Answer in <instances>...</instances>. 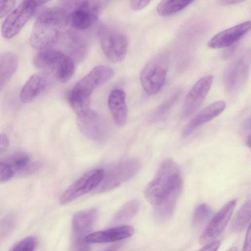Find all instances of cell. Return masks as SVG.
Segmentation results:
<instances>
[{
    "label": "cell",
    "mask_w": 251,
    "mask_h": 251,
    "mask_svg": "<svg viewBox=\"0 0 251 251\" xmlns=\"http://www.w3.org/2000/svg\"><path fill=\"white\" fill-rule=\"evenodd\" d=\"M70 26L69 13L61 7H52L42 12L34 24L29 39L33 49H51Z\"/></svg>",
    "instance_id": "cell-1"
},
{
    "label": "cell",
    "mask_w": 251,
    "mask_h": 251,
    "mask_svg": "<svg viewBox=\"0 0 251 251\" xmlns=\"http://www.w3.org/2000/svg\"><path fill=\"white\" fill-rule=\"evenodd\" d=\"M182 182L179 168L171 159H167L159 166L153 179L144 191L146 199L153 206L176 191L182 190Z\"/></svg>",
    "instance_id": "cell-2"
},
{
    "label": "cell",
    "mask_w": 251,
    "mask_h": 251,
    "mask_svg": "<svg viewBox=\"0 0 251 251\" xmlns=\"http://www.w3.org/2000/svg\"><path fill=\"white\" fill-rule=\"evenodd\" d=\"M113 74V70L105 65H99L93 68L79 80L70 92L68 95L70 104L78 109L90 107L92 92L110 79Z\"/></svg>",
    "instance_id": "cell-3"
},
{
    "label": "cell",
    "mask_w": 251,
    "mask_h": 251,
    "mask_svg": "<svg viewBox=\"0 0 251 251\" xmlns=\"http://www.w3.org/2000/svg\"><path fill=\"white\" fill-rule=\"evenodd\" d=\"M33 63L37 68L50 73L62 83L69 81L75 70L74 61L70 56L51 49L40 50L35 56Z\"/></svg>",
    "instance_id": "cell-4"
},
{
    "label": "cell",
    "mask_w": 251,
    "mask_h": 251,
    "mask_svg": "<svg viewBox=\"0 0 251 251\" xmlns=\"http://www.w3.org/2000/svg\"><path fill=\"white\" fill-rule=\"evenodd\" d=\"M168 57L165 54L156 55L144 66L140 81L145 92L149 95L157 94L163 86L168 70Z\"/></svg>",
    "instance_id": "cell-5"
},
{
    "label": "cell",
    "mask_w": 251,
    "mask_h": 251,
    "mask_svg": "<svg viewBox=\"0 0 251 251\" xmlns=\"http://www.w3.org/2000/svg\"><path fill=\"white\" fill-rule=\"evenodd\" d=\"M140 168L139 161L128 159L113 165L105 172L95 192L102 193L114 189L133 177Z\"/></svg>",
    "instance_id": "cell-6"
},
{
    "label": "cell",
    "mask_w": 251,
    "mask_h": 251,
    "mask_svg": "<svg viewBox=\"0 0 251 251\" xmlns=\"http://www.w3.org/2000/svg\"><path fill=\"white\" fill-rule=\"evenodd\" d=\"M98 35L106 58L114 63L122 61L126 54L128 48L126 35L105 25L99 27Z\"/></svg>",
    "instance_id": "cell-7"
},
{
    "label": "cell",
    "mask_w": 251,
    "mask_h": 251,
    "mask_svg": "<svg viewBox=\"0 0 251 251\" xmlns=\"http://www.w3.org/2000/svg\"><path fill=\"white\" fill-rule=\"evenodd\" d=\"M98 216V210L92 208L75 213L72 221V244L75 250H88L85 238L92 230Z\"/></svg>",
    "instance_id": "cell-8"
},
{
    "label": "cell",
    "mask_w": 251,
    "mask_h": 251,
    "mask_svg": "<svg viewBox=\"0 0 251 251\" xmlns=\"http://www.w3.org/2000/svg\"><path fill=\"white\" fill-rule=\"evenodd\" d=\"M36 7L30 0H24L3 22L1 27L2 36L10 39L18 34L34 14Z\"/></svg>",
    "instance_id": "cell-9"
},
{
    "label": "cell",
    "mask_w": 251,
    "mask_h": 251,
    "mask_svg": "<svg viewBox=\"0 0 251 251\" xmlns=\"http://www.w3.org/2000/svg\"><path fill=\"white\" fill-rule=\"evenodd\" d=\"M104 170L98 169L87 172L72 184L62 194L60 203L66 204L96 188L101 181Z\"/></svg>",
    "instance_id": "cell-10"
},
{
    "label": "cell",
    "mask_w": 251,
    "mask_h": 251,
    "mask_svg": "<svg viewBox=\"0 0 251 251\" xmlns=\"http://www.w3.org/2000/svg\"><path fill=\"white\" fill-rule=\"evenodd\" d=\"M236 201V199L230 201L213 217L199 238L201 244L212 241L223 231L231 218Z\"/></svg>",
    "instance_id": "cell-11"
},
{
    "label": "cell",
    "mask_w": 251,
    "mask_h": 251,
    "mask_svg": "<svg viewBox=\"0 0 251 251\" xmlns=\"http://www.w3.org/2000/svg\"><path fill=\"white\" fill-rule=\"evenodd\" d=\"M77 124L81 132L87 138L102 141L107 137L108 129L103 118L91 110L87 114L77 116Z\"/></svg>",
    "instance_id": "cell-12"
},
{
    "label": "cell",
    "mask_w": 251,
    "mask_h": 251,
    "mask_svg": "<svg viewBox=\"0 0 251 251\" xmlns=\"http://www.w3.org/2000/svg\"><path fill=\"white\" fill-rule=\"evenodd\" d=\"M212 82L213 76L208 75L201 77L193 85L184 100L183 106L184 116H190L199 109L208 94Z\"/></svg>",
    "instance_id": "cell-13"
},
{
    "label": "cell",
    "mask_w": 251,
    "mask_h": 251,
    "mask_svg": "<svg viewBox=\"0 0 251 251\" xmlns=\"http://www.w3.org/2000/svg\"><path fill=\"white\" fill-rule=\"evenodd\" d=\"M251 21H246L215 35L207 43L212 49L229 47L241 39L251 29Z\"/></svg>",
    "instance_id": "cell-14"
},
{
    "label": "cell",
    "mask_w": 251,
    "mask_h": 251,
    "mask_svg": "<svg viewBox=\"0 0 251 251\" xmlns=\"http://www.w3.org/2000/svg\"><path fill=\"white\" fill-rule=\"evenodd\" d=\"M225 107L226 103L222 100L207 106L188 123L182 131V136H188L198 127L215 118L222 112Z\"/></svg>",
    "instance_id": "cell-15"
},
{
    "label": "cell",
    "mask_w": 251,
    "mask_h": 251,
    "mask_svg": "<svg viewBox=\"0 0 251 251\" xmlns=\"http://www.w3.org/2000/svg\"><path fill=\"white\" fill-rule=\"evenodd\" d=\"M133 233L134 228L132 226H120L91 233L86 236L85 240L88 243H109L128 238Z\"/></svg>",
    "instance_id": "cell-16"
},
{
    "label": "cell",
    "mask_w": 251,
    "mask_h": 251,
    "mask_svg": "<svg viewBox=\"0 0 251 251\" xmlns=\"http://www.w3.org/2000/svg\"><path fill=\"white\" fill-rule=\"evenodd\" d=\"M108 105L115 125L123 126L127 119V105L126 95L121 89L112 90L108 96Z\"/></svg>",
    "instance_id": "cell-17"
},
{
    "label": "cell",
    "mask_w": 251,
    "mask_h": 251,
    "mask_svg": "<svg viewBox=\"0 0 251 251\" xmlns=\"http://www.w3.org/2000/svg\"><path fill=\"white\" fill-rule=\"evenodd\" d=\"M47 79L44 74L32 75L23 87L20 94L21 100L27 103L36 98L45 89Z\"/></svg>",
    "instance_id": "cell-18"
},
{
    "label": "cell",
    "mask_w": 251,
    "mask_h": 251,
    "mask_svg": "<svg viewBox=\"0 0 251 251\" xmlns=\"http://www.w3.org/2000/svg\"><path fill=\"white\" fill-rule=\"evenodd\" d=\"M248 56H241L233 63L226 73V85L230 89H234L238 86L244 78V75L248 69Z\"/></svg>",
    "instance_id": "cell-19"
},
{
    "label": "cell",
    "mask_w": 251,
    "mask_h": 251,
    "mask_svg": "<svg viewBox=\"0 0 251 251\" xmlns=\"http://www.w3.org/2000/svg\"><path fill=\"white\" fill-rule=\"evenodd\" d=\"M99 17L91 10L83 6L69 14V25L77 30H85L95 24Z\"/></svg>",
    "instance_id": "cell-20"
},
{
    "label": "cell",
    "mask_w": 251,
    "mask_h": 251,
    "mask_svg": "<svg viewBox=\"0 0 251 251\" xmlns=\"http://www.w3.org/2000/svg\"><path fill=\"white\" fill-rule=\"evenodd\" d=\"M18 66L17 55L12 52L0 54V92L14 75Z\"/></svg>",
    "instance_id": "cell-21"
},
{
    "label": "cell",
    "mask_w": 251,
    "mask_h": 251,
    "mask_svg": "<svg viewBox=\"0 0 251 251\" xmlns=\"http://www.w3.org/2000/svg\"><path fill=\"white\" fill-rule=\"evenodd\" d=\"M181 190L176 191L171 195L154 205L153 213L159 222H164L172 216Z\"/></svg>",
    "instance_id": "cell-22"
},
{
    "label": "cell",
    "mask_w": 251,
    "mask_h": 251,
    "mask_svg": "<svg viewBox=\"0 0 251 251\" xmlns=\"http://www.w3.org/2000/svg\"><path fill=\"white\" fill-rule=\"evenodd\" d=\"M67 48L69 56L74 61H80L85 56L87 52V47L85 41L77 33L69 32Z\"/></svg>",
    "instance_id": "cell-23"
},
{
    "label": "cell",
    "mask_w": 251,
    "mask_h": 251,
    "mask_svg": "<svg viewBox=\"0 0 251 251\" xmlns=\"http://www.w3.org/2000/svg\"><path fill=\"white\" fill-rule=\"evenodd\" d=\"M194 0H162L157 6V12L163 17L171 16L182 10Z\"/></svg>",
    "instance_id": "cell-24"
},
{
    "label": "cell",
    "mask_w": 251,
    "mask_h": 251,
    "mask_svg": "<svg viewBox=\"0 0 251 251\" xmlns=\"http://www.w3.org/2000/svg\"><path fill=\"white\" fill-rule=\"evenodd\" d=\"M251 201H247L237 211L231 225L232 230L236 233L243 231L251 219Z\"/></svg>",
    "instance_id": "cell-25"
},
{
    "label": "cell",
    "mask_w": 251,
    "mask_h": 251,
    "mask_svg": "<svg viewBox=\"0 0 251 251\" xmlns=\"http://www.w3.org/2000/svg\"><path fill=\"white\" fill-rule=\"evenodd\" d=\"M139 209V202L137 200H132L119 209L115 215L113 222L121 223L127 221L133 218Z\"/></svg>",
    "instance_id": "cell-26"
},
{
    "label": "cell",
    "mask_w": 251,
    "mask_h": 251,
    "mask_svg": "<svg viewBox=\"0 0 251 251\" xmlns=\"http://www.w3.org/2000/svg\"><path fill=\"white\" fill-rule=\"evenodd\" d=\"M8 164L13 173H21L30 163L28 154L24 152H18L9 156L4 161Z\"/></svg>",
    "instance_id": "cell-27"
},
{
    "label": "cell",
    "mask_w": 251,
    "mask_h": 251,
    "mask_svg": "<svg viewBox=\"0 0 251 251\" xmlns=\"http://www.w3.org/2000/svg\"><path fill=\"white\" fill-rule=\"evenodd\" d=\"M211 210L205 203L200 204L196 208L192 218V224L194 227L201 226L210 215Z\"/></svg>",
    "instance_id": "cell-28"
},
{
    "label": "cell",
    "mask_w": 251,
    "mask_h": 251,
    "mask_svg": "<svg viewBox=\"0 0 251 251\" xmlns=\"http://www.w3.org/2000/svg\"><path fill=\"white\" fill-rule=\"evenodd\" d=\"M16 226V220L12 215L3 217L0 221V241L7 238L12 232Z\"/></svg>",
    "instance_id": "cell-29"
},
{
    "label": "cell",
    "mask_w": 251,
    "mask_h": 251,
    "mask_svg": "<svg viewBox=\"0 0 251 251\" xmlns=\"http://www.w3.org/2000/svg\"><path fill=\"white\" fill-rule=\"evenodd\" d=\"M37 239L33 236L25 237L15 243L10 249V251H34L37 246Z\"/></svg>",
    "instance_id": "cell-30"
},
{
    "label": "cell",
    "mask_w": 251,
    "mask_h": 251,
    "mask_svg": "<svg viewBox=\"0 0 251 251\" xmlns=\"http://www.w3.org/2000/svg\"><path fill=\"white\" fill-rule=\"evenodd\" d=\"M87 0H61L62 7L69 14L83 7Z\"/></svg>",
    "instance_id": "cell-31"
},
{
    "label": "cell",
    "mask_w": 251,
    "mask_h": 251,
    "mask_svg": "<svg viewBox=\"0 0 251 251\" xmlns=\"http://www.w3.org/2000/svg\"><path fill=\"white\" fill-rule=\"evenodd\" d=\"M14 175L8 164L4 161H0V183L9 180Z\"/></svg>",
    "instance_id": "cell-32"
},
{
    "label": "cell",
    "mask_w": 251,
    "mask_h": 251,
    "mask_svg": "<svg viewBox=\"0 0 251 251\" xmlns=\"http://www.w3.org/2000/svg\"><path fill=\"white\" fill-rule=\"evenodd\" d=\"M16 1V0H0V19L13 9Z\"/></svg>",
    "instance_id": "cell-33"
},
{
    "label": "cell",
    "mask_w": 251,
    "mask_h": 251,
    "mask_svg": "<svg viewBox=\"0 0 251 251\" xmlns=\"http://www.w3.org/2000/svg\"><path fill=\"white\" fill-rule=\"evenodd\" d=\"M177 97L178 95L176 94L173 96V97H172L169 100L166 101L164 104H162L156 111L157 114L156 116L157 117H160L161 115L164 114V113L168 109V108L171 107L172 104H173L176 101Z\"/></svg>",
    "instance_id": "cell-34"
},
{
    "label": "cell",
    "mask_w": 251,
    "mask_h": 251,
    "mask_svg": "<svg viewBox=\"0 0 251 251\" xmlns=\"http://www.w3.org/2000/svg\"><path fill=\"white\" fill-rule=\"evenodd\" d=\"M151 0H130L131 9L134 11H139L147 6Z\"/></svg>",
    "instance_id": "cell-35"
},
{
    "label": "cell",
    "mask_w": 251,
    "mask_h": 251,
    "mask_svg": "<svg viewBox=\"0 0 251 251\" xmlns=\"http://www.w3.org/2000/svg\"><path fill=\"white\" fill-rule=\"evenodd\" d=\"M41 164L38 162L29 163L28 166L23 170L21 173L23 175H28L36 172L40 167Z\"/></svg>",
    "instance_id": "cell-36"
},
{
    "label": "cell",
    "mask_w": 251,
    "mask_h": 251,
    "mask_svg": "<svg viewBox=\"0 0 251 251\" xmlns=\"http://www.w3.org/2000/svg\"><path fill=\"white\" fill-rule=\"evenodd\" d=\"M9 141L7 136L3 133H0V154L4 152L8 148Z\"/></svg>",
    "instance_id": "cell-37"
},
{
    "label": "cell",
    "mask_w": 251,
    "mask_h": 251,
    "mask_svg": "<svg viewBox=\"0 0 251 251\" xmlns=\"http://www.w3.org/2000/svg\"><path fill=\"white\" fill-rule=\"evenodd\" d=\"M220 246V242L219 241H211L207 243L201 251H217Z\"/></svg>",
    "instance_id": "cell-38"
},
{
    "label": "cell",
    "mask_w": 251,
    "mask_h": 251,
    "mask_svg": "<svg viewBox=\"0 0 251 251\" xmlns=\"http://www.w3.org/2000/svg\"><path fill=\"white\" fill-rule=\"evenodd\" d=\"M251 227L249 226L244 246V251H250L251 247Z\"/></svg>",
    "instance_id": "cell-39"
},
{
    "label": "cell",
    "mask_w": 251,
    "mask_h": 251,
    "mask_svg": "<svg viewBox=\"0 0 251 251\" xmlns=\"http://www.w3.org/2000/svg\"><path fill=\"white\" fill-rule=\"evenodd\" d=\"M246 0H218L220 5L223 6L230 5L244 2Z\"/></svg>",
    "instance_id": "cell-40"
},
{
    "label": "cell",
    "mask_w": 251,
    "mask_h": 251,
    "mask_svg": "<svg viewBox=\"0 0 251 251\" xmlns=\"http://www.w3.org/2000/svg\"><path fill=\"white\" fill-rule=\"evenodd\" d=\"M37 7L39 5L43 4L51 0H30Z\"/></svg>",
    "instance_id": "cell-41"
}]
</instances>
